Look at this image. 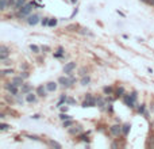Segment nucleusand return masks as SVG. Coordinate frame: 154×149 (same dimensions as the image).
<instances>
[{"label": "nucleus", "mask_w": 154, "mask_h": 149, "mask_svg": "<svg viewBox=\"0 0 154 149\" xmlns=\"http://www.w3.org/2000/svg\"><path fill=\"white\" fill-rule=\"evenodd\" d=\"M32 7H34V4L30 1V3H26L24 6H22V7L18 10V14H16V16L18 18H20V19H24V18H27L30 14L32 12Z\"/></svg>", "instance_id": "f257e3e1"}, {"label": "nucleus", "mask_w": 154, "mask_h": 149, "mask_svg": "<svg viewBox=\"0 0 154 149\" xmlns=\"http://www.w3.org/2000/svg\"><path fill=\"white\" fill-rule=\"evenodd\" d=\"M4 88H6V91H7L10 95H12V96H16V95L19 94V90H20L19 87L14 84V81L6 83V84H4Z\"/></svg>", "instance_id": "f03ea898"}, {"label": "nucleus", "mask_w": 154, "mask_h": 149, "mask_svg": "<svg viewBox=\"0 0 154 149\" xmlns=\"http://www.w3.org/2000/svg\"><path fill=\"white\" fill-rule=\"evenodd\" d=\"M81 106H83L84 109H87V107H95L96 106V96H92V94H87Z\"/></svg>", "instance_id": "7ed1b4c3"}, {"label": "nucleus", "mask_w": 154, "mask_h": 149, "mask_svg": "<svg viewBox=\"0 0 154 149\" xmlns=\"http://www.w3.org/2000/svg\"><path fill=\"white\" fill-rule=\"evenodd\" d=\"M58 83L61 84L62 87H65V88H70L73 84H72V81H70V77L69 76H61V77H58Z\"/></svg>", "instance_id": "20e7f679"}, {"label": "nucleus", "mask_w": 154, "mask_h": 149, "mask_svg": "<svg viewBox=\"0 0 154 149\" xmlns=\"http://www.w3.org/2000/svg\"><path fill=\"white\" fill-rule=\"evenodd\" d=\"M110 133L115 137H119V136H122L123 134V130H122V126L120 125H112L110 127Z\"/></svg>", "instance_id": "39448f33"}, {"label": "nucleus", "mask_w": 154, "mask_h": 149, "mask_svg": "<svg viewBox=\"0 0 154 149\" xmlns=\"http://www.w3.org/2000/svg\"><path fill=\"white\" fill-rule=\"evenodd\" d=\"M26 20H27V23L30 24V26H35L38 22H41V18H39V15H37V14H30Z\"/></svg>", "instance_id": "423d86ee"}, {"label": "nucleus", "mask_w": 154, "mask_h": 149, "mask_svg": "<svg viewBox=\"0 0 154 149\" xmlns=\"http://www.w3.org/2000/svg\"><path fill=\"white\" fill-rule=\"evenodd\" d=\"M76 63H73V61H70V63L65 64V67H64V73L65 74H72L73 73V71L76 69Z\"/></svg>", "instance_id": "0eeeda50"}, {"label": "nucleus", "mask_w": 154, "mask_h": 149, "mask_svg": "<svg viewBox=\"0 0 154 149\" xmlns=\"http://www.w3.org/2000/svg\"><path fill=\"white\" fill-rule=\"evenodd\" d=\"M10 53H11V50H10L6 45H1V46H0V60H1V61L7 58L8 56H10Z\"/></svg>", "instance_id": "6e6552de"}, {"label": "nucleus", "mask_w": 154, "mask_h": 149, "mask_svg": "<svg viewBox=\"0 0 154 149\" xmlns=\"http://www.w3.org/2000/svg\"><path fill=\"white\" fill-rule=\"evenodd\" d=\"M122 98H123V102L126 103V104L130 107V109H134V107H135V102H137V100H134V99L131 98L130 95H126V94H124Z\"/></svg>", "instance_id": "1a4fd4ad"}, {"label": "nucleus", "mask_w": 154, "mask_h": 149, "mask_svg": "<svg viewBox=\"0 0 154 149\" xmlns=\"http://www.w3.org/2000/svg\"><path fill=\"white\" fill-rule=\"evenodd\" d=\"M26 96V103H35L37 102V99H38V95H37V92H28V94L24 95Z\"/></svg>", "instance_id": "9d476101"}, {"label": "nucleus", "mask_w": 154, "mask_h": 149, "mask_svg": "<svg viewBox=\"0 0 154 149\" xmlns=\"http://www.w3.org/2000/svg\"><path fill=\"white\" fill-rule=\"evenodd\" d=\"M35 92H37V95H38L39 98H45L49 91H48V88H46V86H45V87L44 86H38V87H37V90H35Z\"/></svg>", "instance_id": "9b49d317"}, {"label": "nucleus", "mask_w": 154, "mask_h": 149, "mask_svg": "<svg viewBox=\"0 0 154 149\" xmlns=\"http://www.w3.org/2000/svg\"><path fill=\"white\" fill-rule=\"evenodd\" d=\"M83 132V127L80 125H76L73 126V127H69V130H68V133L70 134V136H77V134H80Z\"/></svg>", "instance_id": "f8f14e48"}, {"label": "nucleus", "mask_w": 154, "mask_h": 149, "mask_svg": "<svg viewBox=\"0 0 154 149\" xmlns=\"http://www.w3.org/2000/svg\"><path fill=\"white\" fill-rule=\"evenodd\" d=\"M31 91H32V86L28 84V83H24L23 86L20 87V94L22 95H26V94H28V92H31Z\"/></svg>", "instance_id": "ddd939ff"}, {"label": "nucleus", "mask_w": 154, "mask_h": 149, "mask_svg": "<svg viewBox=\"0 0 154 149\" xmlns=\"http://www.w3.org/2000/svg\"><path fill=\"white\" fill-rule=\"evenodd\" d=\"M107 100L104 98H102V96H96V106L99 107L100 110H104V107L107 106Z\"/></svg>", "instance_id": "4468645a"}, {"label": "nucleus", "mask_w": 154, "mask_h": 149, "mask_svg": "<svg viewBox=\"0 0 154 149\" xmlns=\"http://www.w3.org/2000/svg\"><path fill=\"white\" fill-rule=\"evenodd\" d=\"M12 81H14V84H15V86H18L20 88V87L24 84V79L19 74V76H14V77H12Z\"/></svg>", "instance_id": "2eb2a0df"}, {"label": "nucleus", "mask_w": 154, "mask_h": 149, "mask_svg": "<svg viewBox=\"0 0 154 149\" xmlns=\"http://www.w3.org/2000/svg\"><path fill=\"white\" fill-rule=\"evenodd\" d=\"M57 87H58V84L55 81H49L48 84H46V88H48L49 92H54V91H57Z\"/></svg>", "instance_id": "dca6fc26"}, {"label": "nucleus", "mask_w": 154, "mask_h": 149, "mask_svg": "<svg viewBox=\"0 0 154 149\" xmlns=\"http://www.w3.org/2000/svg\"><path fill=\"white\" fill-rule=\"evenodd\" d=\"M64 54H65L64 47L62 46H58V47H57V53H54V57H55V58H61V57H64Z\"/></svg>", "instance_id": "f3484780"}, {"label": "nucleus", "mask_w": 154, "mask_h": 149, "mask_svg": "<svg viewBox=\"0 0 154 149\" xmlns=\"http://www.w3.org/2000/svg\"><path fill=\"white\" fill-rule=\"evenodd\" d=\"M89 83H91V77H89L88 74L81 76V80H80V84H81V86H88Z\"/></svg>", "instance_id": "a211bd4d"}, {"label": "nucleus", "mask_w": 154, "mask_h": 149, "mask_svg": "<svg viewBox=\"0 0 154 149\" xmlns=\"http://www.w3.org/2000/svg\"><path fill=\"white\" fill-rule=\"evenodd\" d=\"M15 73V71H14V69H12V68H8V69H3V71H1V76H11V74H14Z\"/></svg>", "instance_id": "6ab92c4d"}, {"label": "nucleus", "mask_w": 154, "mask_h": 149, "mask_svg": "<svg viewBox=\"0 0 154 149\" xmlns=\"http://www.w3.org/2000/svg\"><path fill=\"white\" fill-rule=\"evenodd\" d=\"M103 92H104V95H112L115 91H114V88H112L111 86H107V87L103 88Z\"/></svg>", "instance_id": "aec40b11"}, {"label": "nucleus", "mask_w": 154, "mask_h": 149, "mask_svg": "<svg viewBox=\"0 0 154 149\" xmlns=\"http://www.w3.org/2000/svg\"><path fill=\"white\" fill-rule=\"evenodd\" d=\"M30 50L32 52V53H34V54H38V53H41V52H42V49H41L39 46H37V45H30Z\"/></svg>", "instance_id": "412c9836"}, {"label": "nucleus", "mask_w": 154, "mask_h": 149, "mask_svg": "<svg viewBox=\"0 0 154 149\" xmlns=\"http://www.w3.org/2000/svg\"><path fill=\"white\" fill-rule=\"evenodd\" d=\"M73 125H75V121H73L72 118L62 122V126H64V127H66V129H69V127H70V126H73Z\"/></svg>", "instance_id": "4be33fe9"}, {"label": "nucleus", "mask_w": 154, "mask_h": 149, "mask_svg": "<svg viewBox=\"0 0 154 149\" xmlns=\"http://www.w3.org/2000/svg\"><path fill=\"white\" fill-rule=\"evenodd\" d=\"M130 129H131V125H130V123H124V125H122L123 136H127V134H128V132H130Z\"/></svg>", "instance_id": "5701e85b"}, {"label": "nucleus", "mask_w": 154, "mask_h": 149, "mask_svg": "<svg viewBox=\"0 0 154 149\" xmlns=\"http://www.w3.org/2000/svg\"><path fill=\"white\" fill-rule=\"evenodd\" d=\"M26 3H27L26 0H16V4H15V7H14V10H15V11H18V10H19L22 6H24Z\"/></svg>", "instance_id": "b1692460"}, {"label": "nucleus", "mask_w": 154, "mask_h": 149, "mask_svg": "<svg viewBox=\"0 0 154 149\" xmlns=\"http://www.w3.org/2000/svg\"><path fill=\"white\" fill-rule=\"evenodd\" d=\"M66 99H68L66 95H61V96H59L58 103H57V107H61V106L64 104V103H66Z\"/></svg>", "instance_id": "393cba45"}, {"label": "nucleus", "mask_w": 154, "mask_h": 149, "mask_svg": "<svg viewBox=\"0 0 154 149\" xmlns=\"http://www.w3.org/2000/svg\"><path fill=\"white\" fill-rule=\"evenodd\" d=\"M8 8V0H0V10L6 11Z\"/></svg>", "instance_id": "a878e982"}, {"label": "nucleus", "mask_w": 154, "mask_h": 149, "mask_svg": "<svg viewBox=\"0 0 154 149\" xmlns=\"http://www.w3.org/2000/svg\"><path fill=\"white\" fill-rule=\"evenodd\" d=\"M115 95H116V96H120V98H122L123 95H124V88H123V87H119V88H116V91H115Z\"/></svg>", "instance_id": "bb28decb"}, {"label": "nucleus", "mask_w": 154, "mask_h": 149, "mask_svg": "<svg viewBox=\"0 0 154 149\" xmlns=\"http://www.w3.org/2000/svg\"><path fill=\"white\" fill-rule=\"evenodd\" d=\"M70 115H69V114H66V113H61L59 114V119H61V121H66V119H70Z\"/></svg>", "instance_id": "cd10ccee"}, {"label": "nucleus", "mask_w": 154, "mask_h": 149, "mask_svg": "<svg viewBox=\"0 0 154 149\" xmlns=\"http://www.w3.org/2000/svg\"><path fill=\"white\" fill-rule=\"evenodd\" d=\"M138 113H141V114H145V115H147V113H146V106L145 104H141V106H138Z\"/></svg>", "instance_id": "c85d7f7f"}, {"label": "nucleus", "mask_w": 154, "mask_h": 149, "mask_svg": "<svg viewBox=\"0 0 154 149\" xmlns=\"http://www.w3.org/2000/svg\"><path fill=\"white\" fill-rule=\"evenodd\" d=\"M80 141L83 142H89V137H88V134H80Z\"/></svg>", "instance_id": "c756f323"}, {"label": "nucleus", "mask_w": 154, "mask_h": 149, "mask_svg": "<svg viewBox=\"0 0 154 149\" xmlns=\"http://www.w3.org/2000/svg\"><path fill=\"white\" fill-rule=\"evenodd\" d=\"M57 23H58V20L55 19V18H50V20H49V26H50V27L57 26Z\"/></svg>", "instance_id": "7c9ffc66"}, {"label": "nucleus", "mask_w": 154, "mask_h": 149, "mask_svg": "<svg viewBox=\"0 0 154 149\" xmlns=\"http://www.w3.org/2000/svg\"><path fill=\"white\" fill-rule=\"evenodd\" d=\"M79 74H80V76H85V74H88V69L85 67L80 68V69H79Z\"/></svg>", "instance_id": "2f4dec72"}, {"label": "nucleus", "mask_w": 154, "mask_h": 149, "mask_svg": "<svg viewBox=\"0 0 154 149\" xmlns=\"http://www.w3.org/2000/svg\"><path fill=\"white\" fill-rule=\"evenodd\" d=\"M49 20H50V18H46V16H45V18L41 19V24H42V26H49Z\"/></svg>", "instance_id": "473e14b6"}, {"label": "nucleus", "mask_w": 154, "mask_h": 149, "mask_svg": "<svg viewBox=\"0 0 154 149\" xmlns=\"http://www.w3.org/2000/svg\"><path fill=\"white\" fill-rule=\"evenodd\" d=\"M20 95H22V94H20ZM20 95H19V94L16 95V102L19 103V104H23V103L26 102V99H23L22 96H20Z\"/></svg>", "instance_id": "72a5a7b5"}, {"label": "nucleus", "mask_w": 154, "mask_h": 149, "mask_svg": "<svg viewBox=\"0 0 154 149\" xmlns=\"http://www.w3.org/2000/svg\"><path fill=\"white\" fill-rule=\"evenodd\" d=\"M1 64H3V67H11L12 65V61H10V60H3V61H1Z\"/></svg>", "instance_id": "f704fd0d"}, {"label": "nucleus", "mask_w": 154, "mask_h": 149, "mask_svg": "<svg viewBox=\"0 0 154 149\" xmlns=\"http://www.w3.org/2000/svg\"><path fill=\"white\" fill-rule=\"evenodd\" d=\"M66 104H69V106H73V104H76V99L68 98V99H66Z\"/></svg>", "instance_id": "c9c22d12"}, {"label": "nucleus", "mask_w": 154, "mask_h": 149, "mask_svg": "<svg viewBox=\"0 0 154 149\" xmlns=\"http://www.w3.org/2000/svg\"><path fill=\"white\" fill-rule=\"evenodd\" d=\"M49 145L50 146H53V148H61V145H59L58 142H55V141H49Z\"/></svg>", "instance_id": "e433bc0d"}, {"label": "nucleus", "mask_w": 154, "mask_h": 149, "mask_svg": "<svg viewBox=\"0 0 154 149\" xmlns=\"http://www.w3.org/2000/svg\"><path fill=\"white\" fill-rule=\"evenodd\" d=\"M41 49H42V52H44V53H49V52H51L50 46H48V45H44V46H41Z\"/></svg>", "instance_id": "4c0bfd02"}, {"label": "nucleus", "mask_w": 154, "mask_h": 149, "mask_svg": "<svg viewBox=\"0 0 154 149\" xmlns=\"http://www.w3.org/2000/svg\"><path fill=\"white\" fill-rule=\"evenodd\" d=\"M8 129H10V125H7V123H0V130H1V132L8 130Z\"/></svg>", "instance_id": "58836bf2"}, {"label": "nucleus", "mask_w": 154, "mask_h": 149, "mask_svg": "<svg viewBox=\"0 0 154 149\" xmlns=\"http://www.w3.org/2000/svg\"><path fill=\"white\" fill-rule=\"evenodd\" d=\"M15 4H16V0H8V8H12V10H14Z\"/></svg>", "instance_id": "ea45409f"}, {"label": "nucleus", "mask_w": 154, "mask_h": 149, "mask_svg": "<svg viewBox=\"0 0 154 149\" xmlns=\"http://www.w3.org/2000/svg\"><path fill=\"white\" fill-rule=\"evenodd\" d=\"M20 76H22V77L26 80V79H28V76H30V74H28L27 71H22V72H20Z\"/></svg>", "instance_id": "a19ab883"}, {"label": "nucleus", "mask_w": 154, "mask_h": 149, "mask_svg": "<svg viewBox=\"0 0 154 149\" xmlns=\"http://www.w3.org/2000/svg\"><path fill=\"white\" fill-rule=\"evenodd\" d=\"M68 109H69V104H66V103L62 104V106H61V113H66Z\"/></svg>", "instance_id": "79ce46f5"}, {"label": "nucleus", "mask_w": 154, "mask_h": 149, "mask_svg": "<svg viewBox=\"0 0 154 149\" xmlns=\"http://www.w3.org/2000/svg\"><path fill=\"white\" fill-rule=\"evenodd\" d=\"M130 96L134 99V100H137V99H138V94H137V91H133V92L130 94Z\"/></svg>", "instance_id": "37998d69"}, {"label": "nucleus", "mask_w": 154, "mask_h": 149, "mask_svg": "<svg viewBox=\"0 0 154 149\" xmlns=\"http://www.w3.org/2000/svg\"><path fill=\"white\" fill-rule=\"evenodd\" d=\"M106 109H107V111H108V113H112V111H114V107H112V104H111V103H110V104H107Z\"/></svg>", "instance_id": "c03bdc74"}, {"label": "nucleus", "mask_w": 154, "mask_h": 149, "mask_svg": "<svg viewBox=\"0 0 154 149\" xmlns=\"http://www.w3.org/2000/svg\"><path fill=\"white\" fill-rule=\"evenodd\" d=\"M68 76L70 77V81H72V84H75V83H76V77H75V76H73V73H72V74H68Z\"/></svg>", "instance_id": "a18cd8bd"}, {"label": "nucleus", "mask_w": 154, "mask_h": 149, "mask_svg": "<svg viewBox=\"0 0 154 149\" xmlns=\"http://www.w3.org/2000/svg\"><path fill=\"white\" fill-rule=\"evenodd\" d=\"M27 64H23V65H22V67H20V71H27Z\"/></svg>", "instance_id": "49530a36"}, {"label": "nucleus", "mask_w": 154, "mask_h": 149, "mask_svg": "<svg viewBox=\"0 0 154 149\" xmlns=\"http://www.w3.org/2000/svg\"><path fill=\"white\" fill-rule=\"evenodd\" d=\"M6 100H7L8 103H14V99L10 98V96H6Z\"/></svg>", "instance_id": "de8ad7c7"}, {"label": "nucleus", "mask_w": 154, "mask_h": 149, "mask_svg": "<svg viewBox=\"0 0 154 149\" xmlns=\"http://www.w3.org/2000/svg\"><path fill=\"white\" fill-rule=\"evenodd\" d=\"M39 117H41V115H38V114H34V115H32V119H39Z\"/></svg>", "instance_id": "09e8293b"}, {"label": "nucleus", "mask_w": 154, "mask_h": 149, "mask_svg": "<svg viewBox=\"0 0 154 149\" xmlns=\"http://www.w3.org/2000/svg\"><path fill=\"white\" fill-rule=\"evenodd\" d=\"M69 30H72V29H77V24H72V26H69Z\"/></svg>", "instance_id": "8fccbe9b"}, {"label": "nucleus", "mask_w": 154, "mask_h": 149, "mask_svg": "<svg viewBox=\"0 0 154 149\" xmlns=\"http://www.w3.org/2000/svg\"><path fill=\"white\" fill-rule=\"evenodd\" d=\"M28 138H31V140H39L37 136H28Z\"/></svg>", "instance_id": "3c124183"}, {"label": "nucleus", "mask_w": 154, "mask_h": 149, "mask_svg": "<svg viewBox=\"0 0 154 149\" xmlns=\"http://www.w3.org/2000/svg\"><path fill=\"white\" fill-rule=\"evenodd\" d=\"M69 1H70L72 4H76V3H77V1H79V0H69Z\"/></svg>", "instance_id": "603ef678"}]
</instances>
